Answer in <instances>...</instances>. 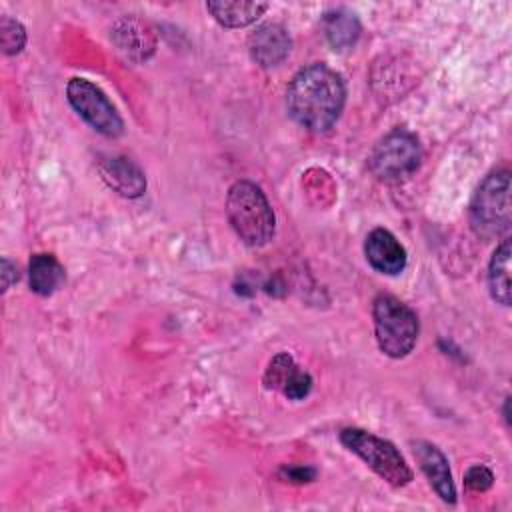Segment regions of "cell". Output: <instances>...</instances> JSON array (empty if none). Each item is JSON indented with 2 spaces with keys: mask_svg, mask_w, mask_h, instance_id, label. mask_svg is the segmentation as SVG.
Wrapping results in <instances>:
<instances>
[{
  "mask_svg": "<svg viewBox=\"0 0 512 512\" xmlns=\"http://www.w3.org/2000/svg\"><path fill=\"white\" fill-rule=\"evenodd\" d=\"M364 254L368 264L386 276H396L406 268V250L398 238L386 228H374L364 242Z\"/></svg>",
  "mask_w": 512,
  "mask_h": 512,
  "instance_id": "10",
  "label": "cell"
},
{
  "mask_svg": "<svg viewBox=\"0 0 512 512\" xmlns=\"http://www.w3.org/2000/svg\"><path fill=\"white\" fill-rule=\"evenodd\" d=\"M16 280H18L16 266L8 258H2V292H6L10 288V284Z\"/></svg>",
  "mask_w": 512,
  "mask_h": 512,
  "instance_id": "21",
  "label": "cell"
},
{
  "mask_svg": "<svg viewBox=\"0 0 512 512\" xmlns=\"http://www.w3.org/2000/svg\"><path fill=\"white\" fill-rule=\"evenodd\" d=\"M264 386L280 390L290 400H304L312 390V376L306 370H300L288 352H280L268 362Z\"/></svg>",
  "mask_w": 512,
  "mask_h": 512,
  "instance_id": "8",
  "label": "cell"
},
{
  "mask_svg": "<svg viewBox=\"0 0 512 512\" xmlns=\"http://www.w3.org/2000/svg\"><path fill=\"white\" fill-rule=\"evenodd\" d=\"M510 172L494 170L478 186L470 204L472 230L482 238H494L510 228Z\"/></svg>",
  "mask_w": 512,
  "mask_h": 512,
  "instance_id": "4",
  "label": "cell"
},
{
  "mask_svg": "<svg viewBox=\"0 0 512 512\" xmlns=\"http://www.w3.org/2000/svg\"><path fill=\"white\" fill-rule=\"evenodd\" d=\"M100 174L118 194L136 198L146 188V178L142 170L128 158H108L100 164Z\"/></svg>",
  "mask_w": 512,
  "mask_h": 512,
  "instance_id": "12",
  "label": "cell"
},
{
  "mask_svg": "<svg viewBox=\"0 0 512 512\" xmlns=\"http://www.w3.org/2000/svg\"><path fill=\"white\" fill-rule=\"evenodd\" d=\"M114 38L122 52H126L128 56H136L138 60L146 58L154 50V38L138 20L132 18H124L116 24Z\"/></svg>",
  "mask_w": 512,
  "mask_h": 512,
  "instance_id": "17",
  "label": "cell"
},
{
  "mask_svg": "<svg viewBox=\"0 0 512 512\" xmlns=\"http://www.w3.org/2000/svg\"><path fill=\"white\" fill-rule=\"evenodd\" d=\"M420 160L422 148L418 138L408 130L396 128L372 148L368 168L380 182L396 184L410 178L418 170Z\"/></svg>",
  "mask_w": 512,
  "mask_h": 512,
  "instance_id": "6",
  "label": "cell"
},
{
  "mask_svg": "<svg viewBox=\"0 0 512 512\" xmlns=\"http://www.w3.org/2000/svg\"><path fill=\"white\" fill-rule=\"evenodd\" d=\"M212 18L226 28H244L256 22L266 10V2H240V0H212L206 2Z\"/></svg>",
  "mask_w": 512,
  "mask_h": 512,
  "instance_id": "13",
  "label": "cell"
},
{
  "mask_svg": "<svg viewBox=\"0 0 512 512\" xmlns=\"http://www.w3.org/2000/svg\"><path fill=\"white\" fill-rule=\"evenodd\" d=\"M494 484V474L488 466L476 464L464 474V486L472 492H486Z\"/></svg>",
  "mask_w": 512,
  "mask_h": 512,
  "instance_id": "19",
  "label": "cell"
},
{
  "mask_svg": "<svg viewBox=\"0 0 512 512\" xmlns=\"http://www.w3.org/2000/svg\"><path fill=\"white\" fill-rule=\"evenodd\" d=\"M280 476L286 480V482H296V484H302V482H310L316 478V470L314 468H308V466H284L280 470Z\"/></svg>",
  "mask_w": 512,
  "mask_h": 512,
  "instance_id": "20",
  "label": "cell"
},
{
  "mask_svg": "<svg viewBox=\"0 0 512 512\" xmlns=\"http://www.w3.org/2000/svg\"><path fill=\"white\" fill-rule=\"evenodd\" d=\"M226 216L232 230L246 246H266L274 236V210L262 188L250 180H238L230 186L226 196Z\"/></svg>",
  "mask_w": 512,
  "mask_h": 512,
  "instance_id": "2",
  "label": "cell"
},
{
  "mask_svg": "<svg viewBox=\"0 0 512 512\" xmlns=\"http://www.w3.org/2000/svg\"><path fill=\"white\" fill-rule=\"evenodd\" d=\"M340 442L390 486L402 488L412 482L414 474L392 442L362 428H344Z\"/></svg>",
  "mask_w": 512,
  "mask_h": 512,
  "instance_id": "5",
  "label": "cell"
},
{
  "mask_svg": "<svg viewBox=\"0 0 512 512\" xmlns=\"http://www.w3.org/2000/svg\"><path fill=\"white\" fill-rule=\"evenodd\" d=\"M30 290L38 296H50L64 282V268L52 254H34L28 264Z\"/></svg>",
  "mask_w": 512,
  "mask_h": 512,
  "instance_id": "16",
  "label": "cell"
},
{
  "mask_svg": "<svg viewBox=\"0 0 512 512\" xmlns=\"http://www.w3.org/2000/svg\"><path fill=\"white\" fill-rule=\"evenodd\" d=\"M0 38H2V52L6 56H12V54L22 52V48L26 44V30L18 20H14L10 16H2Z\"/></svg>",
  "mask_w": 512,
  "mask_h": 512,
  "instance_id": "18",
  "label": "cell"
},
{
  "mask_svg": "<svg viewBox=\"0 0 512 512\" xmlns=\"http://www.w3.org/2000/svg\"><path fill=\"white\" fill-rule=\"evenodd\" d=\"M322 30H324V36H326L328 44L332 46V50L342 52L356 44V40L360 36V22L354 12H350L346 8H334L324 14Z\"/></svg>",
  "mask_w": 512,
  "mask_h": 512,
  "instance_id": "14",
  "label": "cell"
},
{
  "mask_svg": "<svg viewBox=\"0 0 512 512\" xmlns=\"http://www.w3.org/2000/svg\"><path fill=\"white\" fill-rule=\"evenodd\" d=\"M292 40L280 24H262L248 36L250 58L262 68L278 66L290 52Z\"/></svg>",
  "mask_w": 512,
  "mask_h": 512,
  "instance_id": "11",
  "label": "cell"
},
{
  "mask_svg": "<svg viewBox=\"0 0 512 512\" xmlns=\"http://www.w3.org/2000/svg\"><path fill=\"white\" fill-rule=\"evenodd\" d=\"M66 98L76 114L96 132L108 138H116L122 134L124 122L118 110L94 82L86 78H72L66 86Z\"/></svg>",
  "mask_w": 512,
  "mask_h": 512,
  "instance_id": "7",
  "label": "cell"
},
{
  "mask_svg": "<svg viewBox=\"0 0 512 512\" xmlns=\"http://www.w3.org/2000/svg\"><path fill=\"white\" fill-rule=\"evenodd\" d=\"M410 446H412V454H414L420 470L428 478L434 492L444 502L454 504L456 502V488H454V482H452V472H450L448 460L442 454V450L438 446H434L432 442H426V440L410 442Z\"/></svg>",
  "mask_w": 512,
  "mask_h": 512,
  "instance_id": "9",
  "label": "cell"
},
{
  "mask_svg": "<svg viewBox=\"0 0 512 512\" xmlns=\"http://www.w3.org/2000/svg\"><path fill=\"white\" fill-rule=\"evenodd\" d=\"M510 240H502L492 258H490V266H488V288L492 298L502 304V306H510L512 302V290H510Z\"/></svg>",
  "mask_w": 512,
  "mask_h": 512,
  "instance_id": "15",
  "label": "cell"
},
{
  "mask_svg": "<svg viewBox=\"0 0 512 512\" xmlns=\"http://www.w3.org/2000/svg\"><path fill=\"white\" fill-rule=\"evenodd\" d=\"M378 348L390 358L408 356L418 340V318L410 306L392 294H378L372 302Z\"/></svg>",
  "mask_w": 512,
  "mask_h": 512,
  "instance_id": "3",
  "label": "cell"
},
{
  "mask_svg": "<svg viewBox=\"0 0 512 512\" xmlns=\"http://www.w3.org/2000/svg\"><path fill=\"white\" fill-rule=\"evenodd\" d=\"M346 88L338 72L326 64H310L294 74L286 90L290 116L312 132L330 130L342 114Z\"/></svg>",
  "mask_w": 512,
  "mask_h": 512,
  "instance_id": "1",
  "label": "cell"
}]
</instances>
